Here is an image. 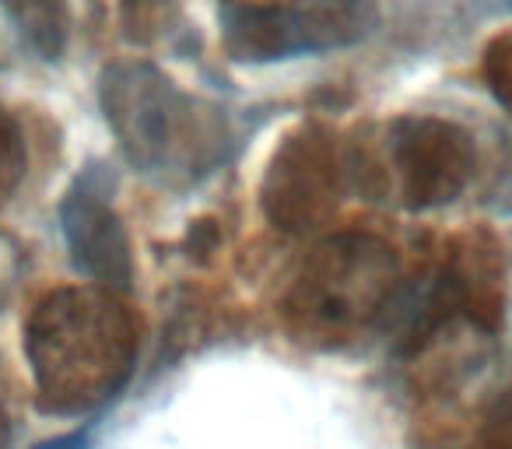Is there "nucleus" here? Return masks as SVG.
Here are the masks:
<instances>
[{"label":"nucleus","mask_w":512,"mask_h":449,"mask_svg":"<svg viewBox=\"0 0 512 449\" xmlns=\"http://www.w3.org/2000/svg\"><path fill=\"white\" fill-rule=\"evenodd\" d=\"M351 176L330 130L299 127L278 144L260 186V204L274 229L306 236L337 211Z\"/></svg>","instance_id":"obj_6"},{"label":"nucleus","mask_w":512,"mask_h":449,"mask_svg":"<svg viewBox=\"0 0 512 449\" xmlns=\"http://www.w3.org/2000/svg\"><path fill=\"white\" fill-rule=\"evenodd\" d=\"M113 172L88 165L60 204V225L78 271L109 292H127L134 281V257L120 214L113 207Z\"/></svg>","instance_id":"obj_7"},{"label":"nucleus","mask_w":512,"mask_h":449,"mask_svg":"<svg viewBox=\"0 0 512 449\" xmlns=\"http://www.w3.org/2000/svg\"><path fill=\"white\" fill-rule=\"evenodd\" d=\"M477 165L474 137L439 116H400L386 127L383 151L355 158L348 169L365 190L393 197L411 211H428L467 190Z\"/></svg>","instance_id":"obj_4"},{"label":"nucleus","mask_w":512,"mask_h":449,"mask_svg":"<svg viewBox=\"0 0 512 449\" xmlns=\"http://www.w3.org/2000/svg\"><path fill=\"white\" fill-rule=\"evenodd\" d=\"M379 25L372 0H299V4H228L221 43L239 64H271L299 53L344 50Z\"/></svg>","instance_id":"obj_5"},{"label":"nucleus","mask_w":512,"mask_h":449,"mask_svg":"<svg viewBox=\"0 0 512 449\" xmlns=\"http://www.w3.org/2000/svg\"><path fill=\"white\" fill-rule=\"evenodd\" d=\"M25 355L46 411L88 414L134 372L137 323L109 288H57L32 309Z\"/></svg>","instance_id":"obj_1"},{"label":"nucleus","mask_w":512,"mask_h":449,"mask_svg":"<svg viewBox=\"0 0 512 449\" xmlns=\"http://www.w3.org/2000/svg\"><path fill=\"white\" fill-rule=\"evenodd\" d=\"M85 446H88L85 432H67V435H57V439L39 442V446H32V449H85Z\"/></svg>","instance_id":"obj_13"},{"label":"nucleus","mask_w":512,"mask_h":449,"mask_svg":"<svg viewBox=\"0 0 512 449\" xmlns=\"http://www.w3.org/2000/svg\"><path fill=\"white\" fill-rule=\"evenodd\" d=\"M397 257L372 236H334L302 264L288 295V316L309 337H348L390 316L397 299Z\"/></svg>","instance_id":"obj_3"},{"label":"nucleus","mask_w":512,"mask_h":449,"mask_svg":"<svg viewBox=\"0 0 512 449\" xmlns=\"http://www.w3.org/2000/svg\"><path fill=\"white\" fill-rule=\"evenodd\" d=\"M15 18L22 39L43 60H60L71 36V11L67 0H0Z\"/></svg>","instance_id":"obj_8"},{"label":"nucleus","mask_w":512,"mask_h":449,"mask_svg":"<svg viewBox=\"0 0 512 449\" xmlns=\"http://www.w3.org/2000/svg\"><path fill=\"white\" fill-rule=\"evenodd\" d=\"M25 172H29V144L15 116L0 109V207L15 197Z\"/></svg>","instance_id":"obj_9"},{"label":"nucleus","mask_w":512,"mask_h":449,"mask_svg":"<svg viewBox=\"0 0 512 449\" xmlns=\"http://www.w3.org/2000/svg\"><path fill=\"white\" fill-rule=\"evenodd\" d=\"M509 4H512V0H509Z\"/></svg>","instance_id":"obj_14"},{"label":"nucleus","mask_w":512,"mask_h":449,"mask_svg":"<svg viewBox=\"0 0 512 449\" xmlns=\"http://www.w3.org/2000/svg\"><path fill=\"white\" fill-rule=\"evenodd\" d=\"M120 8L130 39H148V32H158L169 25L172 0H120Z\"/></svg>","instance_id":"obj_10"},{"label":"nucleus","mask_w":512,"mask_h":449,"mask_svg":"<svg viewBox=\"0 0 512 449\" xmlns=\"http://www.w3.org/2000/svg\"><path fill=\"white\" fill-rule=\"evenodd\" d=\"M484 74L491 81V92L512 106V36L498 39L488 53H484Z\"/></svg>","instance_id":"obj_11"},{"label":"nucleus","mask_w":512,"mask_h":449,"mask_svg":"<svg viewBox=\"0 0 512 449\" xmlns=\"http://www.w3.org/2000/svg\"><path fill=\"white\" fill-rule=\"evenodd\" d=\"M99 102L123 158L158 186H193L228 158L232 130L225 109L183 92L148 60L106 67Z\"/></svg>","instance_id":"obj_2"},{"label":"nucleus","mask_w":512,"mask_h":449,"mask_svg":"<svg viewBox=\"0 0 512 449\" xmlns=\"http://www.w3.org/2000/svg\"><path fill=\"white\" fill-rule=\"evenodd\" d=\"M484 449H512V400L502 407V414L495 418L491 435H488V446H484Z\"/></svg>","instance_id":"obj_12"}]
</instances>
